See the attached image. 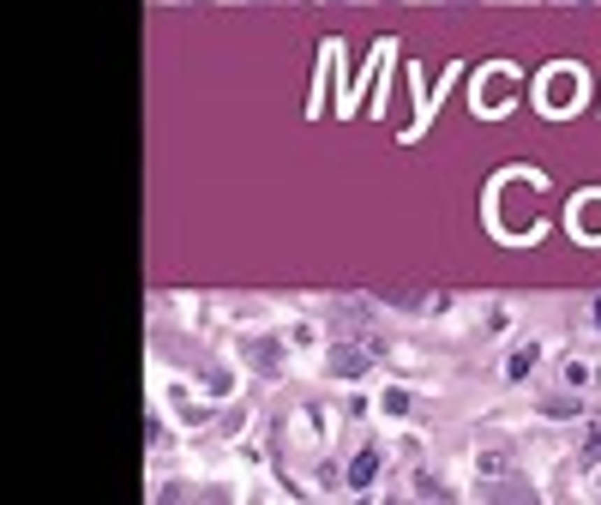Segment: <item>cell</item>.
<instances>
[{"label":"cell","instance_id":"1","mask_svg":"<svg viewBox=\"0 0 601 505\" xmlns=\"http://www.w3.org/2000/svg\"><path fill=\"white\" fill-rule=\"evenodd\" d=\"M373 469H379V457H373V451H367V457L355 463V488H367V481H373Z\"/></svg>","mask_w":601,"mask_h":505}]
</instances>
